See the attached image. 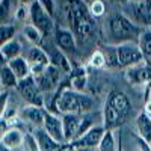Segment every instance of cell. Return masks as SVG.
I'll return each mask as SVG.
<instances>
[{
    "label": "cell",
    "mask_w": 151,
    "mask_h": 151,
    "mask_svg": "<svg viewBox=\"0 0 151 151\" xmlns=\"http://www.w3.org/2000/svg\"><path fill=\"white\" fill-rule=\"evenodd\" d=\"M132 103L129 97L121 91H112L103 107V125L106 130H113L129 118Z\"/></svg>",
    "instance_id": "6da1fadb"
},
{
    "label": "cell",
    "mask_w": 151,
    "mask_h": 151,
    "mask_svg": "<svg viewBox=\"0 0 151 151\" xmlns=\"http://www.w3.org/2000/svg\"><path fill=\"white\" fill-rule=\"evenodd\" d=\"M65 15L70 24V30L76 38L85 40L92 33V15L89 14L86 3L82 0H67L64 5Z\"/></svg>",
    "instance_id": "7a4b0ae2"
},
{
    "label": "cell",
    "mask_w": 151,
    "mask_h": 151,
    "mask_svg": "<svg viewBox=\"0 0 151 151\" xmlns=\"http://www.w3.org/2000/svg\"><path fill=\"white\" fill-rule=\"evenodd\" d=\"M92 106L94 101L91 97L73 91L71 88H64L56 98V109L62 115H67V113L85 115V113H89L92 110Z\"/></svg>",
    "instance_id": "3957f363"
},
{
    "label": "cell",
    "mask_w": 151,
    "mask_h": 151,
    "mask_svg": "<svg viewBox=\"0 0 151 151\" xmlns=\"http://www.w3.org/2000/svg\"><path fill=\"white\" fill-rule=\"evenodd\" d=\"M109 30H110V35L113 38H116L119 42L133 41V38L139 36V33H141V29L137 27L136 24H133L127 17H124L121 14H115V15L110 17Z\"/></svg>",
    "instance_id": "277c9868"
},
{
    "label": "cell",
    "mask_w": 151,
    "mask_h": 151,
    "mask_svg": "<svg viewBox=\"0 0 151 151\" xmlns=\"http://www.w3.org/2000/svg\"><path fill=\"white\" fill-rule=\"evenodd\" d=\"M116 47V59L118 68H132L134 65H139L144 62V55L141 52L139 45L134 41H125L115 45Z\"/></svg>",
    "instance_id": "5b68a950"
},
{
    "label": "cell",
    "mask_w": 151,
    "mask_h": 151,
    "mask_svg": "<svg viewBox=\"0 0 151 151\" xmlns=\"http://www.w3.org/2000/svg\"><path fill=\"white\" fill-rule=\"evenodd\" d=\"M29 8H30V18H29L30 24L35 26L44 36L50 35L53 32V29H55V20H53V17L48 15L47 12L40 6V3H38L36 0L33 3L29 5Z\"/></svg>",
    "instance_id": "8992f818"
},
{
    "label": "cell",
    "mask_w": 151,
    "mask_h": 151,
    "mask_svg": "<svg viewBox=\"0 0 151 151\" xmlns=\"http://www.w3.org/2000/svg\"><path fill=\"white\" fill-rule=\"evenodd\" d=\"M29 65H30V70H32V76L36 77L45 71V68L50 65V56L47 55V52L44 48H41L40 45H33L30 47V50L27 52V56H26Z\"/></svg>",
    "instance_id": "52a82bcc"
},
{
    "label": "cell",
    "mask_w": 151,
    "mask_h": 151,
    "mask_svg": "<svg viewBox=\"0 0 151 151\" xmlns=\"http://www.w3.org/2000/svg\"><path fill=\"white\" fill-rule=\"evenodd\" d=\"M17 89L20 91L24 101H27V104L42 107L41 91H40V88H38V85H36V82H35V79L32 77V76L27 77V79H24V80H20Z\"/></svg>",
    "instance_id": "ba28073f"
},
{
    "label": "cell",
    "mask_w": 151,
    "mask_h": 151,
    "mask_svg": "<svg viewBox=\"0 0 151 151\" xmlns=\"http://www.w3.org/2000/svg\"><path fill=\"white\" fill-rule=\"evenodd\" d=\"M104 133H106L104 125H94L83 136L77 137L76 141H73L70 144H73L76 148H98Z\"/></svg>",
    "instance_id": "9c48e42d"
},
{
    "label": "cell",
    "mask_w": 151,
    "mask_h": 151,
    "mask_svg": "<svg viewBox=\"0 0 151 151\" xmlns=\"http://www.w3.org/2000/svg\"><path fill=\"white\" fill-rule=\"evenodd\" d=\"M60 77H62V71L59 68H56L55 65L50 64L42 74L36 76V77H33V79H35L38 88H40V91H52L53 88H56L59 85Z\"/></svg>",
    "instance_id": "30bf717a"
},
{
    "label": "cell",
    "mask_w": 151,
    "mask_h": 151,
    "mask_svg": "<svg viewBox=\"0 0 151 151\" xmlns=\"http://www.w3.org/2000/svg\"><path fill=\"white\" fill-rule=\"evenodd\" d=\"M42 129L53 137V139L59 144H65V137H64V127H62V118L52 112H45V119Z\"/></svg>",
    "instance_id": "8fae6325"
},
{
    "label": "cell",
    "mask_w": 151,
    "mask_h": 151,
    "mask_svg": "<svg viewBox=\"0 0 151 151\" xmlns=\"http://www.w3.org/2000/svg\"><path fill=\"white\" fill-rule=\"evenodd\" d=\"M83 115H77V113H67L62 115V127H64V137H65V144L73 142L77 137L80 124H82Z\"/></svg>",
    "instance_id": "7c38bea8"
},
{
    "label": "cell",
    "mask_w": 151,
    "mask_h": 151,
    "mask_svg": "<svg viewBox=\"0 0 151 151\" xmlns=\"http://www.w3.org/2000/svg\"><path fill=\"white\" fill-rule=\"evenodd\" d=\"M125 80L132 85L151 83V67L147 64H139L125 70Z\"/></svg>",
    "instance_id": "4fadbf2b"
},
{
    "label": "cell",
    "mask_w": 151,
    "mask_h": 151,
    "mask_svg": "<svg viewBox=\"0 0 151 151\" xmlns=\"http://www.w3.org/2000/svg\"><path fill=\"white\" fill-rule=\"evenodd\" d=\"M55 42L62 53H74L76 52V36L70 29L59 27L55 33Z\"/></svg>",
    "instance_id": "5bb4252c"
},
{
    "label": "cell",
    "mask_w": 151,
    "mask_h": 151,
    "mask_svg": "<svg viewBox=\"0 0 151 151\" xmlns=\"http://www.w3.org/2000/svg\"><path fill=\"white\" fill-rule=\"evenodd\" d=\"M33 136H35V141H36V145H38L40 151H59L62 147V144L56 142L42 127L36 129Z\"/></svg>",
    "instance_id": "9a60e30c"
},
{
    "label": "cell",
    "mask_w": 151,
    "mask_h": 151,
    "mask_svg": "<svg viewBox=\"0 0 151 151\" xmlns=\"http://www.w3.org/2000/svg\"><path fill=\"white\" fill-rule=\"evenodd\" d=\"M8 67L12 70V73H14L17 76L18 80H24L32 76V70H30V65L27 59L24 56H20V58H15L8 62Z\"/></svg>",
    "instance_id": "2e32d148"
},
{
    "label": "cell",
    "mask_w": 151,
    "mask_h": 151,
    "mask_svg": "<svg viewBox=\"0 0 151 151\" xmlns=\"http://www.w3.org/2000/svg\"><path fill=\"white\" fill-rule=\"evenodd\" d=\"M45 112H47V110H44V109L40 107V106H32V104H29V106H26V107L23 109V118L27 119V121H30V122L35 124V125H40V127H42V125H44V119H45Z\"/></svg>",
    "instance_id": "e0dca14e"
},
{
    "label": "cell",
    "mask_w": 151,
    "mask_h": 151,
    "mask_svg": "<svg viewBox=\"0 0 151 151\" xmlns=\"http://www.w3.org/2000/svg\"><path fill=\"white\" fill-rule=\"evenodd\" d=\"M136 129H137V136L151 144V116L147 115L145 112H141L136 118Z\"/></svg>",
    "instance_id": "ac0fdd59"
},
{
    "label": "cell",
    "mask_w": 151,
    "mask_h": 151,
    "mask_svg": "<svg viewBox=\"0 0 151 151\" xmlns=\"http://www.w3.org/2000/svg\"><path fill=\"white\" fill-rule=\"evenodd\" d=\"M2 144L6 145L8 148L11 150H14V148H18L23 141H24V137H23V133L18 130V129H14V127H11L3 136H2Z\"/></svg>",
    "instance_id": "d6986e66"
},
{
    "label": "cell",
    "mask_w": 151,
    "mask_h": 151,
    "mask_svg": "<svg viewBox=\"0 0 151 151\" xmlns=\"http://www.w3.org/2000/svg\"><path fill=\"white\" fill-rule=\"evenodd\" d=\"M18 79H17V76L12 73V70L6 65L3 68H0V83H2L3 86V89L8 91L11 89V88H17L18 86Z\"/></svg>",
    "instance_id": "ffe728a7"
},
{
    "label": "cell",
    "mask_w": 151,
    "mask_h": 151,
    "mask_svg": "<svg viewBox=\"0 0 151 151\" xmlns=\"http://www.w3.org/2000/svg\"><path fill=\"white\" fill-rule=\"evenodd\" d=\"M137 45H139L144 58L151 56V27H145L141 30L137 36Z\"/></svg>",
    "instance_id": "44dd1931"
},
{
    "label": "cell",
    "mask_w": 151,
    "mask_h": 151,
    "mask_svg": "<svg viewBox=\"0 0 151 151\" xmlns=\"http://www.w3.org/2000/svg\"><path fill=\"white\" fill-rule=\"evenodd\" d=\"M0 50H2V53L5 55L8 62L21 56V44H20V41L17 40V38H14L12 41L6 42L3 47H0Z\"/></svg>",
    "instance_id": "7402d4cb"
},
{
    "label": "cell",
    "mask_w": 151,
    "mask_h": 151,
    "mask_svg": "<svg viewBox=\"0 0 151 151\" xmlns=\"http://www.w3.org/2000/svg\"><path fill=\"white\" fill-rule=\"evenodd\" d=\"M50 64L55 65L56 68H59L62 73H70L71 71V64H70V60L67 59L65 53H62L60 50L58 48L56 52L50 56Z\"/></svg>",
    "instance_id": "603a6c76"
},
{
    "label": "cell",
    "mask_w": 151,
    "mask_h": 151,
    "mask_svg": "<svg viewBox=\"0 0 151 151\" xmlns=\"http://www.w3.org/2000/svg\"><path fill=\"white\" fill-rule=\"evenodd\" d=\"M23 35H24V38H26V40H27L30 44H33V45H40L41 41H42V38H44V35L38 30L35 26H32V24L24 26Z\"/></svg>",
    "instance_id": "cb8c5ba5"
},
{
    "label": "cell",
    "mask_w": 151,
    "mask_h": 151,
    "mask_svg": "<svg viewBox=\"0 0 151 151\" xmlns=\"http://www.w3.org/2000/svg\"><path fill=\"white\" fill-rule=\"evenodd\" d=\"M119 148L116 147V141H115V134L112 130H106L101 142L98 145V151H118Z\"/></svg>",
    "instance_id": "d4e9b609"
},
{
    "label": "cell",
    "mask_w": 151,
    "mask_h": 151,
    "mask_svg": "<svg viewBox=\"0 0 151 151\" xmlns=\"http://www.w3.org/2000/svg\"><path fill=\"white\" fill-rule=\"evenodd\" d=\"M15 26L14 24L2 23L0 24V47H3L6 42L12 41L15 38Z\"/></svg>",
    "instance_id": "484cf974"
},
{
    "label": "cell",
    "mask_w": 151,
    "mask_h": 151,
    "mask_svg": "<svg viewBox=\"0 0 151 151\" xmlns=\"http://www.w3.org/2000/svg\"><path fill=\"white\" fill-rule=\"evenodd\" d=\"M134 15H136V21H139L142 24H151V18H150V14H148L147 2L134 5Z\"/></svg>",
    "instance_id": "4316f807"
},
{
    "label": "cell",
    "mask_w": 151,
    "mask_h": 151,
    "mask_svg": "<svg viewBox=\"0 0 151 151\" xmlns=\"http://www.w3.org/2000/svg\"><path fill=\"white\" fill-rule=\"evenodd\" d=\"M88 9H89V14L94 18H100V17L104 15L106 5L103 3V0H92V2L88 5Z\"/></svg>",
    "instance_id": "83f0119b"
},
{
    "label": "cell",
    "mask_w": 151,
    "mask_h": 151,
    "mask_svg": "<svg viewBox=\"0 0 151 151\" xmlns=\"http://www.w3.org/2000/svg\"><path fill=\"white\" fill-rule=\"evenodd\" d=\"M89 65L94 67V68H103L104 65H107L104 52H101V50H95V52L91 55V58H89Z\"/></svg>",
    "instance_id": "f1b7e54d"
},
{
    "label": "cell",
    "mask_w": 151,
    "mask_h": 151,
    "mask_svg": "<svg viewBox=\"0 0 151 151\" xmlns=\"http://www.w3.org/2000/svg\"><path fill=\"white\" fill-rule=\"evenodd\" d=\"M85 86H86V74L85 73L73 76V79H71V89L73 91L82 92L85 89Z\"/></svg>",
    "instance_id": "f546056e"
},
{
    "label": "cell",
    "mask_w": 151,
    "mask_h": 151,
    "mask_svg": "<svg viewBox=\"0 0 151 151\" xmlns=\"http://www.w3.org/2000/svg\"><path fill=\"white\" fill-rule=\"evenodd\" d=\"M40 6L47 12L48 15H55V11H56V0H36Z\"/></svg>",
    "instance_id": "4dcf8cb0"
},
{
    "label": "cell",
    "mask_w": 151,
    "mask_h": 151,
    "mask_svg": "<svg viewBox=\"0 0 151 151\" xmlns=\"http://www.w3.org/2000/svg\"><path fill=\"white\" fill-rule=\"evenodd\" d=\"M15 17L18 18V20H24V18H30V8H29V5H26V3H23L21 6H18V9H17V12H15Z\"/></svg>",
    "instance_id": "1f68e13d"
},
{
    "label": "cell",
    "mask_w": 151,
    "mask_h": 151,
    "mask_svg": "<svg viewBox=\"0 0 151 151\" xmlns=\"http://www.w3.org/2000/svg\"><path fill=\"white\" fill-rule=\"evenodd\" d=\"M8 100H9L8 91H2V92H0V118H3L5 112L8 109Z\"/></svg>",
    "instance_id": "d6a6232c"
},
{
    "label": "cell",
    "mask_w": 151,
    "mask_h": 151,
    "mask_svg": "<svg viewBox=\"0 0 151 151\" xmlns=\"http://www.w3.org/2000/svg\"><path fill=\"white\" fill-rule=\"evenodd\" d=\"M136 144H137V151H151V144L142 139L141 136H136Z\"/></svg>",
    "instance_id": "836d02e7"
},
{
    "label": "cell",
    "mask_w": 151,
    "mask_h": 151,
    "mask_svg": "<svg viewBox=\"0 0 151 151\" xmlns=\"http://www.w3.org/2000/svg\"><path fill=\"white\" fill-rule=\"evenodd\" d=\"M8 14H9V0H5V2L0 5V21H3L8 17Z\"/></svg>",
    "instance_id": "e575fe53"
},
{
    "label": "cell",
    "mask_w": 151,
    "mask_h": 151,
    "mask_svg": "<svg viewBox=\"0 0 151 151\" xmlns=\"http://www.w3.org/2000/svg\"><path fill=\"white\" fill-rule=\"evenodd\" d=\"M11 127H9V122L5 119V118H0V139H2V136L9 130Z\"/></svg>",
    "instance_id": "d590c367"
},
{
    "label": "cell",
    "mask_w": 151,
    "mask_h": 151,
    "mask_svg": "<svg viewBox=\"0 0 151 151\" xmlns=\"http://www.w3.org/2000/svg\"><path fill=\"white\" fill-rule=\"evenodd\" d=\"M59 151H77V148H76L73 144H62Z\"/></svg>",
    "instance_id": "8d00e7d4"
},
{
    "label": "cell",
    "mask_w": 151,
    "mask_h": 151,
    "mask_svg": "<svg viewBox=\"0 0 151 151\" xmlns=\"http://www.w3.org/2000/svg\"><path fill=\"white\" fill-rule=\"evenodd\" d=\"M6 65H8V60H6L5 55L2 53V50H0V68H3V67H6Z\"/></svg>",
    "instance_id": "74e56055"
},
{
    "label": "cell",
    "mask_w": 151,
    "mask_h": 151,
    "mask_svg": "<svg viewBox=\"0 0 151 151\" xmlns=\"http://www.w3.org/2000/svg\"><path fill=\"white\" fill-rule=\"evenodd\" d=\"M145 113L151 116V101H147L145 103Z\"/></svg>",
    "instance_id": "f35d334b"
},
{
    "label": "cell",
    "mask_w": 151,
    "mask_h": 151,
    "mask_svg": "<svg viewBox=\"0 0 151 151\" xmlns=\"http://www.w3.org/2000/svg\"><path fill=\"white\" fill-rule=\"evenodd\" d=\"M0 151H11V148H8L6 145H3L2 141H0Z\"/></svg>",
    "instance_id": "ab89813d"
},
{
    "label": "cell",
    "mask_w": 151,
    "mask_h": 151,
    "mask_svg": "<svg viewBox=\"0 0 151 151\" xmlns=\"http://www.w3.org/2000/svg\"><path fill=\"white\" fill-rule=\"evenodd\" d=\"M147 6H148V14H150V18H151V0H147Z\"/></svg>",
    "instance_id": "60d3db41"
},
{
    "label": "cell",
    "mask_w": 151,
    "mask_h": 151,
    "mask_svg": "<svg viewBox=\"0 0 151 151\" xmlns=\"http://www.w3.org/2000/svg\"><path fill=\"white\" fill-rule=\"evenodd\" d=\"M23 2L26 3V5H30V3H33V2H35V0H23Z\"/></svg>",
    "instance_id": "b9f144b4"
},
{
    "label": "cell",
    "mask_w": 151,
    "mask_h": 151,
    "mask_svg": "<svg viewBox=\"0 0 151 151\" xmlns=\"http://www.w3.org/2000/svg\"><path fill=\"white\" fill-rule=\"evenodd\" d=\"M115 2H118V3H125L127 0H115Z\"/></svg>",
    "instance_id": "7bdbcfd3"
},
{
    "label": "cell",
    "mask_w": 151,
    "mask_h": 151,
    "mask_svg": "<svg viewBox=\"0 0 151 151\" xmlns=\"http://www.w3.org/2000/svg\"><path fill=\"white\" fill-rule=\"evenodd\" d=\"M2 91H5V89H3V86H2V83H0V92H2Z\"/></svg>",
    "instance_id": "ee69618b"
},
{
    "label": "cell",
    "mask_w": 151,
    "mask_h": 151,
    "mask_svg": "<svg viewBox=\"0 0 151 151\" xmlns=\"http://www.w3.org/2000/svg\"><path fill=\"white\" fill-rule=\"evenodd\" d=\"M82 2H85V3H86V2H92V0H82Z\"/></svg>",
    "instance_id": "f6af8a7d"
},
{
    "label": "cell",
    "mask_w": 151,
    "mask_h": 151,
    "mask_svg": "<svg viewBox=\"0 0 151 151\" xmlns=\"http://www.w3.org/2000/svg\"><path fill=\"white\" fill-rule=\"evenodd\" d=\"M3 2H5V0H0V5H2V3H3Z\"/></svg>",
    "instance_id": "bcb514c9"
},
{
    "label": "cell",
    "mask_w": 151,
    "mask_h": 151,
    "mask_svg": "<svg viewBox=\"0 0 151 151\" xmlns=\"http://www.w3.org/2000/svg\"><path fill=\"white\" fill-rule=\"evenodd\" d=\"M118 151H122V148H121V147H119V150H118Z\"/></svg>",
    "instance_id": "7dc6e473"
}]
</instances>
